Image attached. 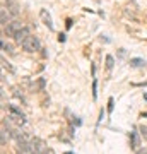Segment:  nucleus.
<instances>
[{
	"label": "nucleus",
	"mask_w": 147,
	"mask_h": 154,
	"mask_svg": "<svg viewBox=\"0 0 147 154\" xmlns=\"http://www.w3.org/2000/svg\"><path fill=\"white\" fill-rule=\"evenodd\" d=\"M21 46H22V50H26L29 53H34V51L41 50V43H39L38 36H33V34H29V36L21 43Z\"/></svg>",
	"instance_id": "obj_1"
},
{
	"label": "nucleus",
	"mask_w": 147,
	"mask_h": 154,
	"mask_svg": "<svg viewBox=\"0 0 147 154\" xmlns=\"http://www.w3.org/2000/svg\"><path fill=\"white\" fill-rule=\"evenodd\" d=\"M48 151V146L44 144L43 139H38V137H33L31 144H29V152L31 154H44Z\"/></svg>",
	"instance_id": "obj_2"
},
{
	"label": "nucleus",
	"mask_w": 147,
	"mask_h": 154,
	"mask_svg": "<svg viewBox=\"0 0 147 154\" xmlns=\"http://www.w3.org/2000/svg\"><path fill=\"white\" fill-rule=\"evenodd\" d=\"M22 28H24V26H22V22L16 19V21H11L7 26H4V33H5L7 36H12V38H14L16 33H17V31H21Z\"/></svg>",
	"instance_id": "obj_3"
},
{
	"label": "nucleus",
	"mask_w": 147,
	"mask_h": 154,
	"mask_svg": "<svg viewBox=\"0 0 147 154\" xmlns=\"http://www.w3.org/2000/svg\"><path fill=\"white\" fill-rule=\"evenodd\" d=\"M39 17H41V21H43V24L46 26V28H48V29H53L51 16H50V12L46 11V9H41V11H39Z\"/></svg>",
	"instance_id": "obj_4"
},
{
	"label": "nucleus",
	"mask_w": 147,
	"mask_h": 154,
	"mask_svg": "<svg viewBox=\"0 0 147 154\" xmlns=\"http://www.w3.org/2000/svg\"><path fill=\"white\" fill-rule=\"evenodd\" d=\"M11 17H12V14L9 12V9L5 5H2V9H0V22H2V28L11 22Z\"/></svg>",
	"instance_id": "obj_5"
},
{
	"label": "nucleus",
	"mask_w": 147,
	"mask_h": 154,
	"mask_svg": "<svg viewBox=\"0 0 147 154\" xmlns=\"http://www.w3.org/2000/svg\"><path fill=\"white\" fill-rule=\"evenodd\" d=\"M139 146H140V137H139V132H130V147L133 149V151H137L139 149Z\"/></svg>",
	"instance_id": "obj_6"
},
{
	"label": "nucleus",
	"mask_w": 147,
	"mask_h": 154,
	"mask_svg": "<svg viewBox=\"0 0 147 154\" xmlns=\"http://www.w3.org/2000/svg\"><path fill=\"white\" fill-rule=\"evenodd\" d=\"M29 34H31V33H29V29H27V28H22L21 31H17V33H16V36H14V39H16L17 43L21 45L22 41H24V39H26L27 36H29Z\"/></svg>",
	"instance_id": "obj_7"
},
{
	"label": "nucleus",
	"mask_w": 147,
	"mask_h": 154,
	"mask_svg": "<svg viewBox=\"0 0 147 154\" xmlns=\"http://www.w3.org/2000/svg\"><path fill=\"white\" fill-rule=\"evenodd\" d=\"M9 135H11L9 128H7L5 123L2 122V130H0V142H2V146H5V144H7V139H9Z\"/></svg>",
	"instance_id": "obj_8"
},
{
	"label": "nucleus",
	"mask_w": 147,
	"mask_h": 154,
	"mask_svg": "<svg viewBox=\"0 0 147 154\" xmlns=\"http://www.w3.org/2000/svg\"><path fill=\"white\" fill-rule=\"evenodd\" d=\"M7 9H9V12L12 14V17L19 16V5H17L14 0H7Z\"/></svg>",
	"instance_id": "obj_9"
},
{
	"label": "nucleus",
	"mask_w": 147,
	"mask_h": 154,
	"mask_svg": "<svg viewBox=\"0 0 147 154\" xmlns=\"http://www.w3.org/2000/svg\"><path fill=\"white\" fill-rule=\"evenodd\" d=\"M144 63H145V62L142 60V58H132V60H130V65L132 67H142Z\"/></svg>",
	"instance_id": "obj_10"
},
{
	"label": "nucleus",
	"mask_w": 147,
	"mask_h": 154,
	"mask_svg": "<svg viewBox=\"0 0 147 154\" xmlns=\"http://www.w3.org/2000/svg\"><path fill=\"white\" fill-rule=\"evenodd\" d=\"M113 63H115V58L111 55H106V69H108V70L113 69Z\"/></svg>",
	"instance_id": "obj_11"
},
{
	"label": "nucleus",
	"mask_w": 147,
	"mask_h": 154,
	"mask_svg": "<svg viewBox=\"0 0 147 154\" xmlns=\"http://www.w3.org/2000/svg\"><path fill=\"white\" fill-rule=\"evenodd\" d=\"M139 130H140V135L144 140H147V125H140L139 127Z\"/></svg>",
	"instance_id": "obj_12"
},
{
	"label": "nucleus",
	"mask_w": 147,
	"mask_h": 154,
	"mask_svg": "<svg viewBox=\"0 0 147 154\" xmlns=\"http://www.w3.org/2000/svg\"><path fill=\"white\" fill-rule=\"evenodd\" d=\"M2 50H4V51H9V53H12V46L9 43H5V39H2Z\"/></svg>",
	"instance_id": "obj_13"
},
{
	"label": "nucleus",
	"mask_w": 147,
	"mask_h": 154,
	"mask_svg": "<svg viewBox=\"0 0 147 154\" xmlns=\"http://www.w3.org/2000/svg\"><path fill=\"white\" fill-rule=\"evenodd\" d=\"M2 65H4V69L7 67V69H9L11 72H14V67H12L11 63H9V62H5V58H2Z\"/></svg>",
	"instance_id": "obj_14"
},
{
	"label": "nucleus",
	"mask_w": 147,
	"mask_h": 154,
	"mask_svg": "<svg viewBox=\"0 0 147 154\" xmlns=\"http://www.w3.org/2000/svg\"><path fill=\"white\" fill-rule=\"evenodd\" d=\"M96 89H98V84H96V81H94L93 82V98L96 99V96H98V91H96Z\"/></svg>",
	"instance_id": "obj_15"
},
{
	"label": "nucleus",
	"mask_w": 147,
	"mask_h": 154,
	"mask_svg": "<svg viewBox=\"0 0 147 154\" xmlns=\"http://www.w3.org/2000/svg\"><path fill=\"white\" fill-rule=\"evenodd\" d=\"M108 111H109V113L113 111V99H111V98H109V101H108Z\"/></svg>",
	"instance_id": "obj_16"
},
{
	"label": "nucleus",
	"mask_w": 147,
	"mask_h": 154,
	"mask_svg": "<svg viewBox=\"0 0 147 154\" xmlns=\"http://www.w3.org/2000/svg\"><path fill=\"white\" fill-rule=\"evenodd\" d=\"M65 34H63V33H60V34H58V41H60V43H65Z\"/></svg>",
	"instance_id": "obj_17"
},
{
	"label": "nucleus",
	"mask_w": 147,
	"mask_h": 154,
	"mask_svg": "<svg viewBox=\"0 0 147 154\" xmlns=\"http://www.w3.org/2000/svg\"><path fill=\"white\" fill-rule=\"evenodd\" d=\"M135 154H147V149H137Z\"/></svg>",
	"instance_id": "obj_18"
},
{
	"label": "nucleus",
	"mask_w": 147,
	"mask_h": 154,
	"mask_svg": "<svg viewBox=\"0 0 147 154\" xmlns=\"http://www.w3.org/2000/svg\"><path fill=\"white\" fill-rule=\"evenodd\" d=\"M44 154H55V151H53V149H48V151H46Z\"/></svg>",
	"instance_id": "obj_19"
},
{
	"label": "nucleus",
	"mask_w": 147,
	"mask_h": 154,
	"mask_svg": "<svg viewBox=\"0 0 147 154\" xmlns=\"http://www.w3.org/2000/svg\"><path fill=\"white\" fill-rule=\"evenodd\" d=\"M65 154H74V152H65Z\"/></svg>",
	"instance_id": "obj_20"
}]
</instances>
